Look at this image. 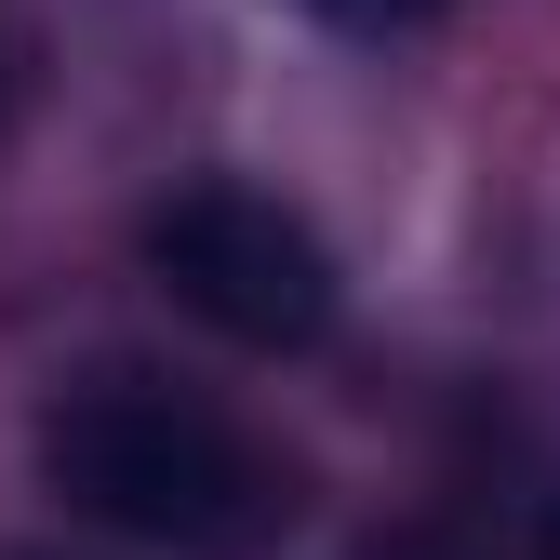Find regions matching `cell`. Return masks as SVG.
<instances>
[{"mask_svg": "<svg viewBox=\"0 0 560 560\" xmlns=\"http://www.w3.org/2000/svg\"><path fill=\"white\" fill-rule=\"evenodd\" d=\"M40 480L94 534H133L161 560H267L294 534V454L254 441L228 400H200L174 374H133V361L54 387Z\"/></svg>", "mask_w": 560, "mask_h": 560, "instance_id": "obj_1", "label": "cell"}, {"mask_svg": "<svg viewBox=\"0 0 560 560\" xmlns=\"http://www.w3.org/2000/svg\"><path fill=\"white\" fill-rule=\"evenodd\" d=\"M148 280L200 334L254 347V361H294V347L334 334V254H320V228L294 214V200L241 187V174H200V187H174L148 214Z\"/></svg>", "mask_w": 560, "mask_h": 560, "instance_id": "obj_2", "label": "cell"}, {"mask_svg": "<svg viewBox=\"0 0 560 560\" xmlns=\"http://www.w3.org/2000/svg\"><path fill=\"white\" fill-rule=\"evenodd\" d=\"M320 27H347V40H400V27H441L454 0H307Z\"/></svg>", "mask_w": 560, "mask_h": 560, "instance_id": "obj_3", "label": "cell"}, {"mask_svg": "<svg viewBox=\"0 0 560 560\" xmlns=\"http://www.w3.org/2000/svg\"><path fill=\"white\" fill-rule=\"evenodd\" d=\"M534 560H560V494H547V521H534Z\"/></svg>", "mask_w": 560, "mask_h": 560, "instance_id": "obj_4", "label": "cell"}]
</instances>
